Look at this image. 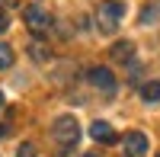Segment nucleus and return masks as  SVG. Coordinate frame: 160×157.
I'll return each instance as SVG.
<instances>
[{
  "instance_id": "1",
  "label": "nucleus",
  "mask_w": 160,
  "mask_h": 157,
  "mask_svg": "<svg viewBox=\"0 0 160 157\" xmlns=\"http://www.w3.org/2000/svg\"><path fill=\"white\" fill-rule=\"evenodd\" d=\"M122 16H125V3H122V0H99V7H96V26H99V32H115V26H118Z\"/></svg>"
},
{
  "instance_id": "2",
  "label": "nucleus",
  "mask_w": 160,
  "mask_h": 157,
  "mask_svg": "<svg viewBox=\"0 0 160 157\" xmlns=\"http://www.w3.org/2000/svg\"><path fill=\"white\" fill-rule=\"evenodd\" d=\"M51 135H55V141L61 148H74L80 141V128H77V119L74 115H61V119H55V125H51Z\"/></svg>"
},
{
  "instance_id": "3",
  "label": "nucleus",
  "mask_w": 160,
  "mask_h": 157,
  "mask_svg": "<svg viewBox=\"0 0 160 157\" xmlns=\"http://www.w3.org/2000/svg\"><path fill=\"white\" fill-rule=\"evenodd\" d=\"M22 23L29 26L32 32H48V29H51V13H48L45 7H38V3H35V7H26V10H22Z\"/></svg>"
},
{
  "instance_id": "4",
  "label": "nucleus",
  "mask_w": 160,
  "mask_h": 157,
  "mask_svg": "<svg viewBox=\"0 0 160 157\" xmlns=\"http://www.w3.org/2000/svg\"><path fill=\"white\" fill-rule=\"evenodd\" d=\"M87 80H90V87L102 90V93H115V90H118L115 74H112L109 68H90V71H87Z\"/></svg>"
},
{
  "instance_id": "5",
  "label": "nucleus",
  "mask_w": 160,
  "mask_h": 157,
  "mask_svg": "<svg viewBox=\"0 0 160 157\" xmlns=\"http://www.w3.org/2000/svg\"><path fill=\"white\" fill-rule=\"evenodd\" d=\"M122 148H125V157H144L148 148H151V141H148L144 132H128L122 138Z\"/></svg>"
},
{
  "instance_id": "6",
  "label": "nucleus",
  "mask_w": 160,
  "mask_h": 157,
  "mask_svg": "<svg viewBox=\"0 0 160 157\" xmlns=\"http://www.w3.org/2000/svg\"><path fill=\"white\" fill-rule=\"evenodd\" d=\"M90 138L93 141H99V144H115V128L109 125V122H93L90 125Z\"/></svg>"
},
{
  "instance_id": "7",
  "label": "nucleus",
  "mask_w": 160,
  "mask_h": 157,
  "mask_svg": "<svg viewBox=\"0 0 160 157\" xmlns=\"http://www.w3.org/2000/svg\"><path fill=\"white\" fill-rule=\"evenodd\" d=\"M109 55H112L115 61H125V64H128L131 58H135V45H131L128 38H122V42H115V45L109 48Z\"/></svg>"
},
{
  "instance_id": "8",
  "label": "nucleus",
  "mask_w": 160,
  "mask_h": 157,
  "mask_svg": "<svg viewBox=\"0 0 160 157\" xmlns=\"http://www.w3.org/2000/svg\"><path fill=\"white\" fill-rule=\"evenodd\" d=\"M141 99H144V103H160V80L141 84Z\"/></svg>"
},
{
  "instance_id": "9",
  "label": "nucleus",
  "mask_w": 160,
  "mask_h": 157,
  "mask_svg": "<svg viewBox=\"0 0 160 157\" xmlns=\"http://www.w3.org/2000/svg\"><path fill=\"white\" fill-rule=\"evenodd\" d=\"M157 16H160V0L141 10V26H154V23H157Z\"/></svg>"
},
{
  "instance_id": "10",
  "label": "nucleus",
  "mask_w": 160,
  "mask_h": 157,
  "mask_svg": "<svg viewBox=\"0 0 160 157\" xmlns=\"http://www.w3.org/2000/svg\"><path fill=\"white\" fill-rule=\"evenodd\" d=\"M29 55H32L35 61H48V58H51V51H48L45 42H32V45H29Z\"/></svg>"
},
{
  "instance_id": "11",
  "label": "nucleus",
  "mask_w": 160,
  "mask_h": 157,
  "mask_svg": "<svg viewBox=\"0 0 160 157\" xmlns=\"http://www.w3.org/2000/svg\"><path fill=\"white\" fill-rule=\"evenodd\" d=\"M10 64H13V48L0 42V71H7Z\"/></svg>"
},
{
  "instance_id": "12",
  "label": "nucleus",
  "mask_w": 160,
  "mask_h": 157,
  "mask_svg": "<svg viewBox=\"0 0 160 157\" xmlns=\"http://www.w3.org/2000/svg\"><path fill=\"white\" fill-rule=\"evenodd\" d=\"M16 157H38V154H35V144H32V141H22L19 151H16Z\"/></svg>"
},
{
  "instance_id": "13",
  "label": "nucleus",
  "mask_w": 160,
  "mask_h": 157,
  "mask_svg": "<svg viewBox=\"0 0 160 157\" xmlns=\"http://www.w3.org/2000/svg\"><path fill=\"white\" fill-rule=\"evenodd\" d=\"M7 26H10V16H7L3 10H0V32H7Z\"/></svg>"
},
{
  "instance_id": "14",
  "label": "nucleus",
  "mask_w": 160,
  "mask_h": 157,
  "mask_svg": "<svg viewBox=\"0 0 160 157\" xmlns=\"http://www.w3.org/2000/svg\"><path fill=\"white\" fill-rule=\"evenodd\" d=\"M0 109H3V90H0Z\"/></svg>"
},
{
  "instance_id": "15",
  "label": "nucleus",
  "mask_w": 160,
  "mask_h": 157,
  "mask_svg": "<svg viewBox=\"0 0 160 157\" xmlns=\"http://www.w3.org/2000/svg\"><path fill=\"white\" fill-rule=\"evenodd\" d=\"M3 135H7V128H3V125H0V138H3Z\"/></svg>"
},
{
  "instance_id": "16",
  "label": "nucleus",
  "mask_w": 160,
  "mask_h": 157,
  "mask_svg": "<svg viewBox=\"0 0 160 157\" xmlns=\"http://www.w3.org/2000/svg\"><path fill=\"white\" fill-rule=\"evenodd\" d=\"M83 157H96V154H83Z\"/></svg>"
},
{
  "instance_id": "17",
  "label": "nucleus",
  "mask_w": 160,
  "mask_h": 157,
  "mask_svg": "<svg viewBox=\"0 0 160 157\" xmlns=\"http://www.w3.org/2000/svg\"><path fill=\"white\" fill-rule=\"evenodd\" d=\"M157 157H160V151H157Z\"/></svg>"
}]
</instances>
